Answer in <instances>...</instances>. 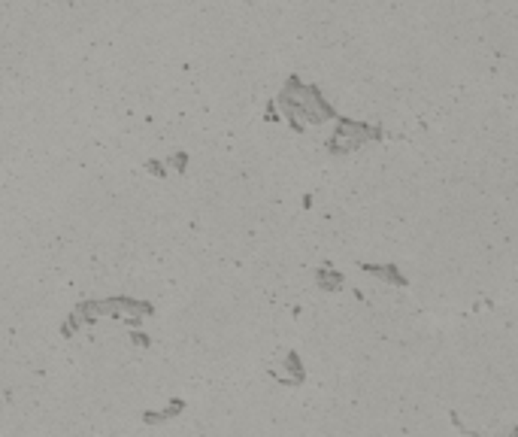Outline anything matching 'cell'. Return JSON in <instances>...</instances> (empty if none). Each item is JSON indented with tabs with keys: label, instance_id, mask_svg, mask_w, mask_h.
<instances>
[{
	"label": "cell",
	"instance_id": "6da1fadb",
	"mask_svg": "<svg viewBox=\"0 0 518 437\" xmlns=\"http://www.w3.org/2000/svg\"><path fill=\"white\" fill-rule=\"evenodd\" d=\"M367 274H376V276H382V279H388V283H397V286H403V276L394 271L391 264H382V267H364Z\"/></svg>",
	"mask_w": 518,
	"mask_h": 437
},
{
	"label": "cell",
	"instance_id": "7a4b0ae2",
	"mask_svg": "<svg viewBox=\"0 0 518 437\" xmlns=\"http://www.w3.org/2000/svg\"><path fill=\"white\" fill-rule=\"evenodd\" d=\"M319 283H321V286L336 288V286H340V274H334V271H328V267H324V271L319 274Z\"/></svg>",
	"mask_w": 518,
	"mask_h": 437
},
{
	"label": "cell",
	"instance_id": "3957f363",
	"mask_svg": "<svg viewBox=\"0 0 518 437\" xmlns=\"http://www.w3.org/2000/svg\"><path fill=\"white\" fill-rule=\"evenodd\" d=\"M167 164H170V167H176V171H182V167L188 164V158H185V155H173V158L167 161Z\"/></svg>",
	"mask_w": 518,
	"mask_h": 437
},
{
	"label": "cell",
	"instance_id": "277c9868",
	"mask_svg": "<svg viewBox=\"0 0 518 437\" xmlns=\"http://www.w3.org/2000/svg\"><path fill=\"white\" fill-rule=\"evenodd\" d=\"M149 171H152V173H158V176H164V173H167L161 161H149Z\"/></svg>",
	"mask_w": 518,
	"mask_h": 437
}]
</instances>
